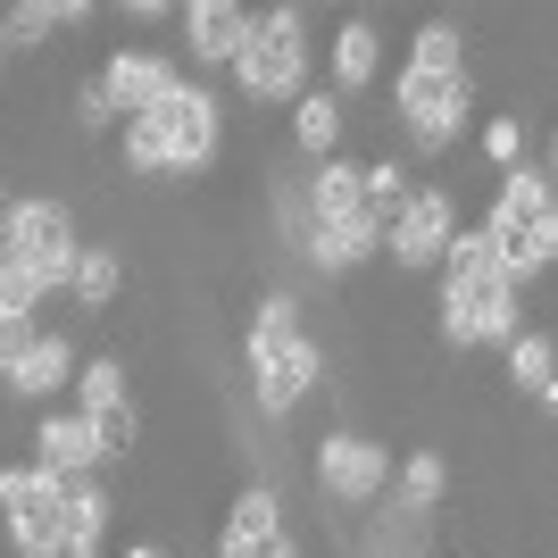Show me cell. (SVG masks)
Instances as JSON below:
<instances>
[{
    "label": "cell",
    "instance_id": "cell-1",
    "mask_svg": "<svg viewBox=\"0 0 558 558\" xmlns=\"http://www.w3.org/2000/svg\"><path fill=\"white\" fill-rule=\"evenodd\" d=\"M217 150H226V100L209 84H184L167 109L125 117V134H117V159L134 175H201Z\"/></svg>",
    "mask_w": 558,
    "mask_h": 558
},
{
    "label": "cell",
    "instance_id": "cell-2",
    "mask_svg": "<svg viewBox=\"0 0 558 558\" xmlns=\"http://www.w3.org/2000/svg\"><path fill=\"white\" fill-rule=\"evenodd\" d=\"M475 233L492 242V258L509 267L517 292L550 276V258H558V184H550V167H509Z\"/></svg>",
    "mask_w": 558,
    "mask_h": 558
},
{
    "label": "cell",
    "instance_id": "cell-3",
    "mask_svg": "<svg viewBox=\"0 0 558 558\" xmlns=\"http://www.w3.org/2000/svg\"><path fill=\"white\" fill-rule=\"evenodd\" d=\"M308 59H317V43H308V9L301 0H283V9H251V34H242V50H233V93L258 100V109H292V100L308 93Z\"/></svg>",
    "mask_w": 558,
    "mask_h": 558
},
{
    "label": "cell",
    "instance_id": "cell-4",
    "mask_svg": "<svg viewBox=\"0 0 558 558\" xmlns=\"http://www.w3.org/2000/svg\"><path fill=\"white\" fill-rule=\"evenodd\" d=\"M392 117L409 134V159H450L475 117V68H409L392 75Z\"/></svg>",
    "mask_w": 558,
    "mask_h": 558
},
{
    "label": "cell",
    "instance_id": "cell-5",
    "mask_svg": "<svg viewBox=\"0 0 558 558\" xmlns=\"http://www.w3.org/2000/svg\"><path fill=\"white\" fill-rule=\"evenodd\" d=\"M0 242H9V258H17L25 276L43 283V301H59V292H68L75 258H84V233H75V209H68V201H9Z\"/></svg>",
    "mask_w": 558,
    "mask_h": 558
},
{
    "label": "cell",
    "instance_id": "cell-6",
    "mask_svg": "<svg viewBox=\"0 0 558 558\" xmlns=\"http://www.w3.org/2000/svg\"><path fill=\"white\" fill-rule=\"evenodd\" d=\"M242 367H251L258 417H292L326 384V342L317 333H242Z\"/></svg>",
    "mask_w": 558,
    "mask_h": 558
},
{
    "label": "cell",
    "instance_id": "cell-7",
    "mask_svg": "<svg viewBox=\"0 0 558 558\" xmlns=\"http://www.w3.org/2000/svg\"><path fill=\"white\" fill-rule=\"evenodd\" d=\"M308 475H317V492H326L333 509H375L392 492V450L375 442V434H359V425H333L308 450Z\"/></svg>",
    "mask_w": 558,
    "mask_h": 558
},
{
    "label": "cell",
    "instance_id": "cell-8",
    "mask_svg": "<svg viewBox=\"0 0 558 558\" xmlns=\"http://www.w3.org/2000/svg\"><path fill=\"white\" fill-rule=\"evenodd\" d=\"M59 517H68V484L59 475H43L34 459L0 466V525H9L17 558H59Z\"/></svg>",
    "mask_w": 558,
    "mask_h": 558
},
{
    "label": "cell",
    "instance_id": "cell-9",
    "mask_svg": "<svg viewBox=\"0 0 558 558\" xmlns=\"http://www.w3.org/2000/svg\"><path fill=\"white\" fill-rule=\"evenodd\" d=\"M100 100H109V117L125 125V117H150V109H167V100L184 93L192 75H184V59L175 50H142V43H125V50H109L100 59Z\"/></svg>",
    "mask_w": 558,
    "mask_h": 558
},
{
    "label": "cell",
    "instance_id": "cell-10",
    "mask_svg": "<svg viewBox=\"0 0 558 558\" xmlns=\"http://www.w3.org/2000/svg\"><path fill=\"white\" fill-rule=\"evenodd\" d=\"M450 233H459V201H450L442 184H417L400 201V217L384 226V258H392L400 276H434L442 251H450Z\"/></svg>",
    "mask_w": 558,
    "mask_h": 558
},
{
    "label": "cell",
    "instance_id": "cell-11",
    "mask_svg": "<svg viewBox=\"0 0 558 558\" xmlns=\"http://www.w3.org/2000/svg\"><path fill=\"white\" fill-rule=\"evenodd\" d=\"M525 333V292L484 283V292H442V342L450 350H509Z\"/></svg>",
    "mask_w": 558,
    "mask_h": 558
},
{
    "label": "cell",
    "instance_id": "cell-12",
    "mask_svg": "<svg viewBox=\"0 0 558 558\" xmlns=\"http://www.w3.org/2000/svg\"><path fill=\"white\" fill-rule=\"evenodd\" d=\"M175 59L192 68H233V50H242V34H251V9L242 0H192V9H175Z\"/></svg>",
    "mask_w": 558,
    "mask_h": 558
},
{
    "label": "cell",
    "instance_id": "cell-13",
    "mask_svg": "<svg viewBox=\"0 0 558 558\" xmlns=\"http://www.w3.org/2000/svg\"><path fill=\"white\" fill-rule=\"evenodd\" d=\"M75 367H84V350H75L68 333H50V326H43V333H34V350H25L17 367L0 375V392L25 400V409H59V392L75 384Z\"/></svg>",
    "mask_w": 558,
    "mask_h": 558
},
{
    "label": "cell",
    "instance_id": "cell-14",
    "mask_svg": "<svg viewBox=\"0 0 558 558\" xmlns=\"http://www.w3.org/2000/svg\"><path fill=\"white\" fill-rule=\"evenodd\" d=\"M25 459L43 466V475H59V484H75V475H100V442L93 425L75 417V409H34V434H25Z\"/></svg>",
    "mask_w": 558,
    "mask_h": 558
},
{
    "label": "cell",
    "instance_id": "cell-15",
    "mask_svg": "<svg viewBox=\"0 0 558 558\" xmlns=\"http://www.w3.org/2000/svg\"><path fill=\"white\" fill-rule=\"evenodd\" d=\"M283 534H292V525H283V492L251 484V492H233L226 525H217V558H258V550H276Z\"/></svg>",
    "mask_w": 558,
    "mask_h": 558
},
{
    "label": "cell",
    "instance_id": "cell-16",
    "mask_svg": "<svg viewBox=\"0 0 558 558\" xmlns=\"http://www.w3.org/2000/svg\"><path fill=\"white\" fill-rule=\"evenodd\" d=\"M326 75H333V84H326L333 100H359L375 75H384V25H375V17H342V25H333V43H326Z\"/></svg>",
    "mask_w": 558,
    "mask_h": 558
},
{
    "label": "cell",
    "instance_id": "cell-17",
    "mask_svg": "<svg viewBox=\"0 0 558 558\" xmlns=\"http://www.w3.org/2000/svg\"><path fill=\"white\" fill-rule=\"evenodd\" d=\"M301 201H308L317 226H359V217H367V175H359V159H350V150L317 159L301 175Z\"/></svg>",
    "mask_w": 558,
    "mask_h": 558
},
{
    "label": "cell",
    "instance_id": "cell-18",
    "mask_svg": "<svg viewBox=\"0 0 558 558\" xmlns=\"http://www.w3.org/2000/svg\"><path fill=\"white\" fill-rule=\"evenodd\" d=\"M342 134H350V100H333L326 84H308V93L292 100V159H301V167L333 159V150H342Z\"/></svg>",
    "mask_w": 558,
    "mask_h": 558
},
{
    "label": "cell",
    "instance_id": "cell-19",
    "mask_svg": "<svg viewBox=\"0 0 558 558\" xmlns=\"http://www.w3.org/2000/svg\"><path fill=\"white\" fill-rule=\"evenodd\" d=\"M359 558H434V517L400 509V500H375L367 509V542Z\"/></svg>",
    "mask_w": 558,
    "mask_h": 558
},
{
    "label": "cell",
    "instance_id": "cell-20",
    "mask_svg": "<svg viewBox=\"0 0 558 558\" xmlns=\"http://www.w3.org/2000/svg\"><path fill=\"white\" fill-rule=\"evenodd\" d=\"M117 292H125V251L117 242H84V258H75V276H68V301L84 317H109Z\"/></svg>",
    "mask_w": 558,
    "mask_h": 558
},
{
    "label": "cell",
    "instance_id": "cell-21",
    "mask_svg": "<svg viewBox=\"0 0 558 558\" xmlns=\"http://www.w3.org/2000/svg\"><path fill=\"white\" fill-rule=\"evenodd\" d=\"M509 384L534 400V409H550V400H558V342H550V326H525L509 342Z\"/></svg>",
    "mask_w": 558,
    "mask_h": 558
},
{
    "label": "cell",
    "instance_id": "cell-22",
    "mask_svg": "<svg viewBox=\"0 0 558 558\" xmlns=\"http://www.w3.org/2000/svg\"><path fill=\"white\" fill-rule=\"evenodd\" d=\"M384 500H400V509H417V517H434L450 500V459L442 450H409V459L392 466V492Z\"/></svg>",
    "mask_w": 558,
    "mask_h": 558
},
{
    "label": "cell",
    "instance_id": "cell-23",
    "mask_svg": "<svg viewBox=\"0 0 558 558\" xmlns=\"http://www.w3.org/2000/svg\"><path fill=\"white\" fill-rule=\"evenodd\" d=\"M50 34H59V0H17V9H0V50H9V59L50 50Z\"/></svg>",
    "mask_w": 558,
    "mask_h": 558
},
{
    "label": "cell",
    "instance_id": "cell-24",
    "mask_svg": "<svg viewBox=\"0 0 558 558\" xmlns=\"http://www.w3.org/2000/svg\"><path fill=\"white\" fill-rule=\"evenodd\" d=\"M68 392H75V417H100V409H125L134 384H125V359H84Z\"/></svg>",
    "mask_w": 558,
    "mask_h": 558
},
{
    "label": "cell",
    "instance_id": "cell-25",
    "mask_svg": "<svg viewBox=\"0 0 558 558\" xmlns=\"http://www.w3.org/2000/svg\"><path fill=\"white\" fill-rule=\"evenodd\" d=\"M359 175H367V217H375V226H392L400 201L417 192V167H409V159H359Z\"/></svg>",
    "mask_w": 558,
    "mask_h": 558
},
{
    "label": "cell",
    "instance_id": "cell-26",
    "mask_svg": "<svg viewBox=\"0 0 558 558\" xmlns=\"http://www.w3.org/2000/svg\"><path fill=\"white\" fill-rule=\"evenodd\" d=\"M409 68H466V25L425 17V25H417V43H409Z\"/></svg>",
    "mask_w": 558,
    "mask_h": 558
},
{
    "label": "cell",
    "instance_id": "cell-27",
    "mask_svg": "<svg viewBox=\"0 0 558 558\" xmlns=\"http://www.w3.org/2000/svg\"><path fill=\"white\" fill-rule=\"evenodd\" d=\"M93 425V442H100V466L109 459H134V442H142V409L125 400V409H100V417H84Z\"/></svg>",
    "mask_w": 558,
    "mask_h": 558
},
{
    "label": "cell",
    "instance_id": "cell-28",
    "mask_svg": "<svg viewBox=\"0 0 558 558\" xmlns=\"http://www.w3.org/2000/svg\"><path fill=\"white\" fill-rule=\"evenodd\" d=\"M484 159L509 175V167H525V117L517 109H500V117H484Z\"/></svg>",
    "mask_w": 558,
    "mask_h": 558
},
{
    "label": "cell",
    "instance_id": "cell-29",
    "mask_svg": "<svg viewBox=\"0 0 558 558\" xmlns=\"http://www.w3.org/2000/svg\"><path fill=\"white\" fill-rule=\"evenodd\" d=\"M34 333H43V317H0V375H9L25 350H34Z\"/></svg>",
    "mask_w": 558,
    "mask_h": 558
},
{
    "label": "cell",
    "instance_id": "cell-30",
    "mask_svg": "<svg viewBox=\"0 0 558 558\" xmlns=\"http://www.w3.org/2000/svg\"><path fill=\"white\" fill-rule=\"evenodd\" d=\"M75 125H84V134H109L117 117H109V100H100V84L93 75H84V84H75Z\"/></svg>",
    "mask_w": 558,
    "mask_h": 558
},
{
    "label": "cell",
    "instance_id": "cell-31",
    "mask_svg": "<svg viewBox=\"0 0 558 558\" xmlns=\"http://www.w3.org/2000/svg\"><path fill=\"white\" fill-rule=\"evenodd\" d=\"M125 25H175V9L167 0H125Z\"/></svg>",
    "mask_w": 558,
    "mask_h": 558
},
{
    "label": "cell",
    "instance_id": "cell-32",
    "mask_svg": "<svg viewBox=\"0 0 558 558\" xmlns=\"http://www.w3.org/2000/svg\"><path fill=\"white\" fill-rule=\"evenodd\" d=\"M117 558H167V550H159V542H125Z\"/></svg>",
    "mask_w": 558,
    "mask_h": 558
},
{
    "label": "cell",
    "instance_id": "cell-33",
    "mask_svg": "<svg viewBox=\"0 0 558 558\" xmlns=\"http://www.w3.org/2000/svg\"><path fill=\"white\" fill-rule=\"evenodd\" d=\"M258 558H301V542H292V534H283V542H276V550H258Z\"/></svg>",
    "mask_w": 558,
    "mask_h": 558
},
{
    "label": "cell",
    "instance_id": "cell-34",
    "mask_svg": "<svg viewBox=\"0 0 558 558\" xmlns=\"http://www.w3.org/2000/svg\"><path fill=\"white\" fill-rule=\"evenodd\" d=\"M0 84H9V50H0Z\"/></svg>",
    "mask_w": 558,
    "mask_h": 558
},
{
    "label": "cell",
    "instance_id": "cell-35",
    "mask_svg": "<svg viewBox=\"0 0 558 558\" xmlns=\"http://www.w3.org/2000/svg\"><path fill=\"white\" fill-rule=\"evenodd\" d=\"M0 217H9V184H0Z\"/></svg>",
    "mask_w": 558,
    "mask_h": 558
}]
</instances>
